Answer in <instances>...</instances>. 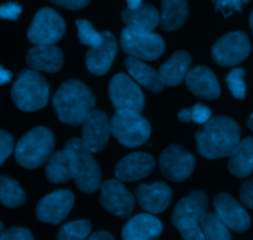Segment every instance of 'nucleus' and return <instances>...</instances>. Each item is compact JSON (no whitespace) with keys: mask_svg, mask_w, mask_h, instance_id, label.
Here are the masks:
<instances>
[{"mask_svg":"<svg viewBox=\"0 0 253 240\" xmlns=\"http://www.w3.org/2000/svg\"><path fill=\"white\" fill-rule=\"evenodd\" d=\"M240 137L239 123L226 116L211 117L195 133L198 152L207 159L230 157L241 142Z\"/></svg>","mask_w":253,"mask_h":240,"instance_id":"nucleus-1","label":"nucleus"},{"mask_svg":"<svg viewBox=\"0 0 253 240\" xmlns=\"http://www.w3.org/2000/svg\"><path fill=\"white\" fill-rule=\"evenodd\" d=\"M59 121L69 126L83 125L95 107V98L88 86L79 80L62 84L52 99Z\"/></svg>","mask_w":253,"mask_h":240,"instance_id":"nucleus-2","label":"nucleus"},{"mask_svg":"<svg viewBox=\"0 0 253 240\" xmlns=\"http://www.w3.org/2000/svg\"><path fill=\"white\" fill-rule=\"evenodd\" d=\"M63 149L68 155L72 177L78 189L86 194L95 192L101 186V171L93 153L78 138L67 140Z\"/></svg>","mask_w":253,"mask_h":240,"instance_id":"nucleus-3","label":"nucleus"},{"mask_svg":"<svg viewBox=\"0 0 253 240\" xmlns=\"http://www.w3.org/2000/svg\"><path fill=\"white\" fill-rule=\"evenodd\" d=\"M208 209V197L203 191H193L180 200L173 211L172 222L184 240H205L203 234V214Z\"/></svg>","mask_w":253,"mask_h":240,"instance_id":"nucleus-4","label":"nucleus"},{"mask_svg":"<svg viewBox=\"0 0 253 240\" xmlns=\"http://www.w3.org/2000/svg\"><path fill=\"white\" fill-rule=\"evenodd\" d=\"M15 105L22 111H37L48 103L49 86L43 75L32 69H25L19 74L11 89Z\"/></svg>","mask_w":253,"mask_h":240,"instance_id":"nucleus-5","label":"nucleus"},{"mask_svg":"<svg viewBox=\"0 0 253 240\" xmlns=\"http://www.w3.org/2000/svg\"><path fill=\"white\" fill-rule=\"evenodd\" d=\"M53 148V133L46 127H36L20 138L15 147V159L21 167L36 169L48 162Z\"/></svg>","mask_w":253,"mask_h":240,"instance_id":"nucleus-6","label":"nucleus"},{"mask_svg":"<svg viewBox=\"0 0 253 240\" xmlns=\"http://www.w3.org/2000/svg\"><path fill=\"white\" fill-rule=\"evenodd\" d=\"M110 127L116 140L128 148L143 145L151 136L150 122L135 111H118L110 120Z\"/></svg>","mask_w":253,"mask_h":240,"instance_id":"nucleus-7","label":"nucleus"},{"mask_svg":"<svg viewBox=\"0 0 253 240\" xmlns=\"http://www.w3.org/2000/svg\"><path fill=\"white\" fill-rule=\"evenodd\" d=\"M120 44L125 53L141 61H155L166 48L165 39L160 34L130 27H125L121 32Z\"/></svg>","mask_w":253,"mask_h":240,"instance_id":"nucleus-8","label":"nucleus"},{"mask_svg":"<svg viewBox=\"0 0 253 240\" xmlns=\"http://www.w3.org/2000/svg\"><path fill=\"white\" fill-rule=\"evenodd\" d=\"M109 96L114 108L118 111L141 112L145 106V95L136 81L125 73H119L111 79Z\"/></svg>","mask_w":253,"mask_h":240,"instance_id":"nucleus-9","label":"nucleus"},{"mask_svg":"<svg viewBox=\"0 0 253 240\" xmlns=\"http://www.w3.org/2000/svg\"><path fill=\"white\" fill-rule=\"evenodd\" d=\"M64 31L66 25L63 19L53 9L43 7L35 15L27 37L35 46L54 44L63 37Z\"/></svg>","mask_w":253,"mask_h":240,"instance_id":"nucleus-10","label":"nucleus"},{"mask_svg":"<svg viewBox=\"0 0 253 240\" xmlns=\"http://www.w3.org/2000/svg\"><path fill=\"white\" fill-rule=\"evenodd\" d=\"M251 43L247 34L242 31L230 32L222 36L212 46L214 61L222 67H234L249 57Z\"/></svg>","mask_w":253,"mask_h":240,"instance_id":"nucleus-11","label":"nucleus"},{"mask_svg":"<svg viewBox=\"0 0 253 240\" xmlns=\"http://www.w3.org/2000/svg\"><path fill=\"white\" fill-rule=\"evenodd\" d=\"M195 167V159L189 150L172 144L166 148L160 157L162 174L172 181L180 182L190 176Z\"/></svg>","mask_w":253,"mask_h":240,"instance_id":"nucleus-12","label":"nucleus"},{"mask_svg":"<svg viewBox=\"0 0 253 240\" xmlns=\"http://www.w3.org/2000/svg\"><path fill=\"white\" fill-rule=\"evenodd\" d=\"M74 205V195L69 190H58L44 196L36 207V217L43 223L58 224L66 219Z\"/></svg>","mask_w":253,"mask_h":240,"instance_id":"nucleus-13","label":"nucleus"},{"mask_svg":"<svg viewBox=\"0 0 253 240\" xmlns=\"http://www.w3.org/2000/svg\"><path fill=\"white\" fill-rule=\"evenodd\" d=\"M100 190V204L106 211L123 218L131 216L135 207V197L119 180L104 181Z\"/></svg>","mask_w":253,"mask_h":240,"instance_id":"nucleus-14","label":"nucleus"},{"mask_svg":"<svg viewBox=\"0 0 253 240\" xmlns=\"http://www.w3.org/2000/svg\"><path fill=\"white\" fill-rule=\"evenodd\" d=\"M110 133V120L108 116L103 111L94 110L83 123L82 142L91 153H98L104 149Z\"/></svg>","mask_w":253,"mask_h":240,"instance_id":"nucleus-15","label":"nucleus"},{"mask_svg":"<svg viewBox=\"0 0 253 240\" xmlns=\"http://www.w3.org/2000/svg\"><path fill=\"white\" fill-rule=\"evenodd\" d=\"M215 213L220 217L227 228L235 232H246L251 226V218L246 209L226 192L216 195L214 199Z\"/></svg>","mask_w":253,"mask_h":240,"instance_id":"nucleus-16","label":"nucleus"},{"mask_svg":"<svg viewBox=\"0 0 253 240\" xmlns=\"http://www.w3.org/2000/svg\"><path fill=\"white\" fill-rule=\"evenodd\" d=\"M118 52V42L111 32H103V41L99 46L88 49L85 64L89 71L95 75H104L109 71Z\"/></svg>","mask_w":253,"mask_h":240,"instance_id":"nucleus-17","label":"nucleus"},{"mask_svg":"<svg viewBox=\"0 0 253 240\" xmlns=\"http://www.w3.org/2000/svg\"><path fill=\"white\" fill-rule=\"evenodd\" d=\"M136 199L141 208L148 213H161L172 201V190L165 182L142 184L136 187Z\"/></svg>","mask_w":253,"mask_h":240,"instance_id":"nucleus-18","label":"nucleus"},{"mask_svg":"<svg viewBox=\"0 0 253 240\" xmlns=\"http://www.w3.org/2000/svg\"><path fill=\"white\" fill-rule=\"evenodd\" d=\"M155 168V159L147 153H131L115 167V175L121 181H136L146 177Z\"/></svg>","mask_w":253,"mask_h":240,"instance_id":"nucleus-19","label":"nucleus"},{"mask_svg":"<svg viewBox=\"0 0 253 240\" xmlns=\"http://www.w3.org/2000/svg\"><path fill=\"white\" fill-rule=\"evenodd\" d=\"M188 89L195 96L207 100H214L220 96V85L215 74L207 67H195L185 76Z\"/></svg>","mask_w":253,"mask_h":240,"instance_id":"nucleus-20","label":"nucleus"},{"mask_svg":"<svg viewBox=\"0 0 253 240\" xmlns=\"http://www.w3.org/2000/svg\"><path fill=\"white\" fill-rule=\"evenodd\" d=\"M26 63L32 70L56 73L63 66V53L53 44L35 46L27 52Z\"/></svg>","mask_w":253,"mask_h":240,"instance_id":"nucleus-21","label":"nucleus"},{"mask_svg":"<svg viewBox=\"0 0 253 240\" xmlns=\"http://www.w3.org/2000/svg\"><path fill=\"white\" fill-rule=\"evenodd\" d=\"M162 233V223L152 214L132 217L123 229L124 240H155Z\"/></svg>","mask_w":253,"mask_h":240,"instance_id":"nucleus-22","label":"nucleus"},{"mask_svg":"<svg viewBox=\"0 0 253 240\" xmlns=\"http://www.w3.org/2000/svg\"><path fill=\"white\" fill-rule=\"evenodd\" d=\"M192 58L184 51H178L158 70L163 85L177 86L182 83L189 71Z\"/></svg>","mask_w":253,"mask_h":240,"instance_id":"nucleus-23","label":"nucleus"},{"mask_svg":"<svg viewBox=\"0 0 253 240\" xmlns=\"http://www.w3.org/2000/svg\"><path fill=\"white\" fill-rule=\"evenodd\" d=\"M121 19L126 27L143 31H153L161 22V16L157 9L150 4H142L135 10L124 9Z\"/></svg>","mask_w":253,"mask_h":240,"instance_id":"nucleus-24","label":"nucleus"},{"mask_svg":"<svg viewBox=\"0 0 253 240\" xmlns=\"http://www.w3.org/2000/svg\"><path fill=\"white\" fill-rule=\"evenodd\" d=\"M125 66L131 78L136 83L142 85L143 88L153 91V93H161L163 90L165 85L161 80L158 71L148 67L145 62L133 58V57H127L125 61Z\"/></svg>","mask_w":253,"mask_h":240,"instance_id":"nucleus-25","label":"nucleus"},{"mask_svg":"<svg viewBox=\"0 0 253 240\" xmlns=\"http://www.w3.org/2000/svg\"><path fill=\"white\" fill-rule=\"evenodd\" d=\"M229 170L237 177H247L253 171V138L247 137L230 154Z\"/></svg>","mask_w":253,"mask_h":240,"instance_id":"nucleus-26","label":"nucleus"},{"mask_svg":"<svg viewBox=\"0 0 253 240\" xmlns=\"http://www.w3.org/2000/svg\"><path fill=\"white\" fill-rule=\"evenodd\" d=\"M188 17L187 0H162L161 27L166 31H174L184 25Z\"/></svg>","mask_w":253,"mask_h":240,"instance_id":"nucleus-27","label":"nucleus"},{"mask_svg":"<svg viewBox=\"0 0 253 240\" xmlns=\"http://www.w3.org/2000/svg\"><path fill=\"white\" fill-rule=\"evenodd\" d=\"M46 176L53 184H63L73 179L66 150H58L51 155L46 167Z\"/></svg>","mask_w":253,"mask_h":240,"instance_id":"nucleus-28","label":"nucleus"},{"mask_svg":"<svg viewBox=\"0 0 253 240\" xmlns=\"http://www.w3.org/2000/svg\"><path fill=\"white\" fill-rule=\"evenodd\" d=\"M205 240H231L229 228L216 213L205 212L200 221Z\"/></svg>","mask_w":253,"mask_h":240,"instance_id":"nucleus-29","label":"nucleus"},{"mask_svg":"<svg viewBox=\"0 0 253 240\" xmlns=\"http://www.w3.org/2000/svg\"><path fill=\"white\" fill-rule=\"evenodd\" d=\"M25 202V192L15 181L9 176H0V204L5 207L14 208L21 206Z\"/></svg>","mask_w":253,"mask_h":240,"instance_id":"nucleus-30","label":"nucleus"},{"mask_svg":"<svg viewBox=\"0 0 253 240\" xmlns=\"http://www.w3.org/2000/svg\"><path fill=\"white\" fill-rule=\"evenodd\" d=\"M91 232L90 222L86 219L69 222L61 227L57 240H86Z\"/></svg>","mask_w":253,"mask_h":240,"instance_id":"nucleus-31","label":"nucleus"},{"mask_svg":"<svg viewBox=\"0 0 253 240\" xmlns=\"http://www.w3.org/2000/svg\"><path fill=\"white\" fill-rule=\"evenodd\" d=\"M77 29H78V38L82 44L85 46L96 47L103 41V32L95 31L93 25L89 21L83 19H79L76 21Z\"/></svg>","mask_w":253,"mask_h":240,"instance_id":"nucleus-32","label":"nucleus"},{"mask_svg":"<svg viewBox=\"0 0 253 240\" xmlns=\"http://www.w3.org/2000/svg\"><path fill=\"white\" fill-rule=\"evenodd\" d=\"M178 118L182 122H195L205 125L211 118V110L203 103H197L190 108H183L178 112Z\"/></svg>","mask_w":253,"mask_h":240,"instance_id":"nucleus-33","label":"nucleus"},{"mask_svg":"<svg viewBox=\"0 0 253 240\" xmlns=\"http://www.w3.org/2000/svg\"><path fill=\"white\" fill-rule=\"evenodd\" d=\"M226 83L232 96L239 100H244L246 96V84H245V70L242 68L232 69L226 76Z\"/></svg>","mask_w":253,"mask_h":240,"instance_id":"nucleus-34","label":"nucleus"},{"mask_svg":"<svg viewBox=\"0 0 253 240\" xmlns=\"http://www.w3.org/2000/svg\"><path fill=\"white\" fill-rule=\"evenodd\" d=\"M215 7L221 12L224 16H230L234 12L242 11L245 5L251 0H211Z\"/></svg>","mask_w":253,"mask_h":240,"instance_id":"nucleus-35","label":"nucleus"},{"mask_svg":"<svg viewBox=\"0 0 253 240\" xmlns=\"http://www.w3.org/2000/svg\"><path fill=\"white\" fill-rule=\"evenodd\" d=\"M14 150V139L12 136L6 131L0 130V167L9 158Z\"/></svg>","mask_w":253,"mask_h":240,"instance_id":"nucleus-36","label":"nucleus"},{"mask_svg":"<svg viewBox=\"0 0 253 240\" xmlns=\"http://www.w3.org/2000/svg\"><path fill=\"white\" fill-rule=\"evenodd\" d=\"M22 11L21 5L17 2H6L0 5V19L16 20Z\"/></svg>","mask_w":253,"mask_h":240,"instance_id":"nucleus-37","label":"nucleus"},{"mask_svg":"<svg viewBox=\"0 0 253 240\" xmlns=\"http://www.w3.org/2000/svg\"><path fill=\"white\" fill-rule=\"evenodd\" d=\"M2 240H34V237L29 229L14 227V228H10L9 231L5 232Z\"/></svg>","mask_w":253,"mask_h":240,"instance_id":"nucleus-38","label":"nucleus"},{"mask_svg":"<svg viewBox=\"0 0 253 240\" xmlns=\"http://www.w3.org/2000/svg\"><path fill=\"white\" fill-rule=\"evenodd\" d=\"M240 199L245 206L253 209V179L242 185L240 189Z\"/></svg>","mask_w":253,"mask_h":240,"instance_id":"nucleus-39","label":"nucleus"},{"mask_svg":"<svg viewBox=\"0 0 253 240\" xmlns=\"http://www.w3.org/2000/svg\"><path fill=\"white\" fill-rule=\"evenodd\" d=\"M52 4L68 10H79L85 7L90 0H49Z\"/></svg>","mask_w":253,"mask_h":240,"instance_id":"nucleus-40","label":"nucleus"},{"mask_svg":"<svg viewBox=\"0 0 253 240\" xmlns=\"http://www.w3.org/2000/svg\"><path fill=\"white\" fill-rule=\"evenodd\" d=\"M86 240H114V237L110 233H108V232L100 231L89 236Z\"/></svg>","mask_w":253,"mask_h":240,"instance_id":"nucleus-41","label":"nucleus"},{"mask_svg":"<svg viewBox=\"0 0 253 240\" xmlns=\"http://www.w3.org/2000/svg\"><path fill=\"white\" fill-rule=\"evenodd\" d=\"M11 76L12 74L9 70H6V69L0 66V85H4V84L9 83L11 80Z\"/></svg>","mask_w":253,"mask_h":240,"instance_id":"nucleus-42","label":"nucleus"},{"mask_svg":"<svg viewBox=\"0 0 253 240\" xmlns=\"http://www.w3.org/2000/svg\"><path fill=\"white\" fill-rule=\"evenodd\" d=\"M126 4H127V9L135 10L142 5V0H126Z\"/></svg>","mask_w":253,"mask_h":240,"instance_id":"nucleus-43","label":"nucleus"},{"mask_svg":"<svg viewBox=\"0 0 253 240\" xmlns=\"http://www.w3.org/2000/svg\"><path fill=\"white\" fill-rule=\"evenodd\" d=\"M4 236H5L4 226H2V223H1V222H0V240L4 239Z\"/></svg>","mask_w":253,"mask_h":240,"instance_id":"nucleus-44","label":"nucleus"},{"mask_svg":"<svg viewBox=\"0 0 253 240\" xmlns=\"http://www.w3.org/2000/svg\"><path fill=\"white\" fill-rule=\"evenodd\" d=\"M247 123H249V127L251 128V130L253 131V113H252L251 116H250V118H249V122H247Z\"/></svg>","mask_w":253,"mask_h":240,"instance_id":"nucleus-45","label":"nucleus"},{"mask_svg":"<svg viewBox=\"0 0 253 240\" xmlns=\"http://www.w3.org/2000/svg\"><path fill=\"white\" fill-rule=\"evenodd\" d=\"M250 26H251L252 34H253V10H252L251 15H250Z\"/></svg>","mask_w":253,"mask_h":240,"instance_id":"nucleus-46","label":"nucleus"}]
</instances>
